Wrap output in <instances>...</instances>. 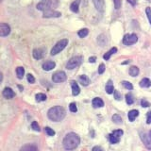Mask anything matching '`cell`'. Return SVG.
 <instances>
[{
  "label": "cell",
  "instance_id": "1",
  "mask_svg": "<svg viewBox=\"0 0 151 151\" xmlns=\"http://www.w3.org/2000/svg\"><path fill=\"white\" fill-rule=\"evenodd\" d=\"M80 136L74 132H70L65 135L62 142V146L66 150H74L80 146Z\"/></svg>",
  "mask_w": 151,
  "mask_h": 151
},
{
  "label": "cell",
  "instance_id": "2",
  "mask_svg": "<svg viewBox=\"0 0 151 151\" xmlns=\"http://www.w3.org/2000/svg\"><path fill=\"white\" fill-rule=\"evenodd\" d=\"M65 115H66L65 110L61 106L53 107V108L49 109L47 112L48 118L53 122H60L61 120H63Z\"/></svg>",
  "mask_w": 151,
  "mask_h": 151
},
{
  "label": "cell",
  "instance_id": "3",
  "mask_svg": "<svg viewBox=\"0 0 151 151\" xmlns=\"http://www.w3.org/2000/svg\"><path fill=\"white\" fill-rule=\"evenodd\" d=\"M58 0H47V1H42L37 5V10L39 11H48V10H53L58 6Z\"/></svg>",
  "mask_w": 151,
  "mask_h": 151
},
{
  "label": "cell",
  "instance_id": "4",
  "mask_svg": "<svg viewBox=\"0 0 151 151\" xmlns=\"http://www.w3.org/2000/svg\"><path fill=\"white\" fill-rule=\"evenodd\" d=\"M67 45H68V40L67 39H62V40L59 41L53 47H52V49L50 51V54L52 56L57 55V54H59L60 52H61V51L63 50L64 48L67 46Z\"/></svg>",
  "mask_w": 151,
  "mask_h": 151
},
{
  "label": "cell",
  "instance_id": "5",
  "mask_svg": "<svg viewBox=\"0 0 151 151\" xmlns=\"http://www.w3.org/2000/svg\"><path fill=\"white\" fill-rule=\"evenodd\" d=\"M82 57L81 56H76V57H73L68 61L66 64V68L69 70H72V69H75L78 67L82 62Z\"/></svg>",
  "mask_w": 151,
  "mask_h": 151
},
{
  "label": "cell",
  "instance_id": "6",
  "mask_svg": "<svg viewBox=\"0 0 151 151\" xmlns=\"http://www.w3.org/2000/svg\"><path fill=\"white\" fill-rule=\"evenodd\" d=\"M138 42V36L134 33L126 34L123 38V44L125 45H132Z\"/></svg>",
  "mask_w": 151,
  "mask_h": 151
},
{
  "label": "cell",
  "instance_id": "7",
  "mask_svg": "<svg viewBox=\"0 0 151 151\" xmlns=\"http://www.w3.org/2000/svg\"><path fill=\"white\" fill-rule=\"evenodd\" d=\"M66 78H67L66 74H65L63 71L56 72L55 74H53V76H52V80H53V82H55V83L64 82V81L66 80Z\"/></svg>",
  "mask_w": 151,
  "mask_h": 151
},
{
  "label": "cell",
  "instance_id": "8",
  "mask_svg": "<svg viewBox=\"0 0 151 151\" xmlns=\"http://www.w3.org/2000/svg\"><path fill=\"white\" fill-rule=\"evenodd\" d=\"M141 139L143 141V145L146 146V148L151 149V134L150 133H147V132H143V133H141Z\"/></svg>",
  "mask_w": 151,
  "mask_h": 151
},
{
  "label": "cell",
  "instance_id": "9",
  "mask_svg": "<svg viewBox=\"0 0 151 151\" xmlns=\"http://www.w3.org/2000/svg\"><path fill=\"white\" fill-rule=\"evenodd\" d=\"M61 13L60 11H56L53 10H48V11H45L44 12V15L42 17L44 18H57V17H61Z\"/></svg>",
  "mask_w": 151,
  "mask_h": 151
},
{
  "label": "cell",
  "instance_id": "10",
  "mask_svg": "<svg viewBox=\"0 0 151 151\" xmlns=\"http://www.w3.org/2000/svg\"><path fill=\"white\" fill-rule=\"evenodd\" d=\"M11 33V27L8 24L2 23L0 25V36L1 37H6Z\"/></svg>",
  "mask_w": 151,
  "mask_h": 151
},
{
  "label": "cell",
  "instance_id": "11",
  "mask_svg": "<svg viewBox=\"0 0 151 151\" xmlns=\"http://www.w3.org/2000/svg\"><path fill=\"white\" fill-rule=\"evenodd\" d=\"M3 96L7 99H11L15 96V93L13 92V90L10 87H6L4 90H3Z\"/></svg>",
  "mask_w": 151,
  "mask_h": 151
},
{
  "label": "cell",
  "instance_id": "12",
  "mask_svg": "<svg viewBox=\"0 0 151 151\" xmlns=\"http://www.w3.org/2000/svg\"><path fill=\"white\" fill-rule=\"evenodd\" d=\"M93 2L96 10L100 12H103L104 8H105V1L104 0H93Z\"/></svg>",
  "mask_w": 151,
  "mask_h": 151
},
{
  "label": "cell",
  "instance_id": "13",
  "mask_svg": "<svg viewBox=\"0 0 151 151\" xmlns=\"http://www.w3.org/2000/svg\"><path fill=\"white\" fill-rule=\"evenodd\" d=\"M55 66H56V63L54 62V61H47L42 64V69H44L45 71H50V70L55 68Z\"/></svg>",
  "mask_w": 151,
  "mask_h": 151
},
{
  "label": "cell",
  "instance_id": "14",
  "mask_svg": "<svg viewBox=\"0 0 151 151\" xmlns=\"http://www.w3.org/2000/svg\"><path fill=\"white\" fill-rule=\"evenodd\" d=\"M44 50L41 49V48H35L34 50H33V58L36 59V60H41V59L44 57Z\"/></svg>",
  "mask_w": 151,
  "mask_h": 151
},
{
  "label": "cell",
  "instance_id": "15",
  "mask_svg": "<svg viewBox=\"0 0 151 151\" xmlns=\"http://www.w3.org/2000/svg\"><path fill=\"white\" fill-rule=\"evenodd\" d=\"M71 87H72V94H73L74 96H77L80 93V86H78V84L76 81H71Z\"/></svg>",
  "mask_w": 151,
  "mask_h": 151
},
{
  "label": "cell",
  "instance_id": "16",
  "mask_svg": "<svg viewBox=\"0 0 151 151\" xmlns=\"http://www.w3.org/2000/svg\"><path fill=\"white\" fill-rule=\"evenodd\" d=\"M92 104H93L94 108H102V107H104V101L99 97L94 98L93 101H92Z\"/></svg>",
  "mask_w": 151,
  "mask_h": 151
},
{
  "label": "cell",
  "instance_id": "17",
  "mask_svg": "<svg viewBox=\"0 0 151 151\" xmlns=\"http://www.w3.org/2000/svg\"><path fill=\"white\" fill-rule=\"evenodd\" d=\"M97 42L100 46H105L108 42V39H107V36L105 34H100L97 37Z\"/></svg>",
  "mask_w": 151,
  "mask_h": 151
},
{
  "label": "cell",
  "instance_id": "18",
  "mask_svg": "<svg viewBox=\"0 0 151 151\" xmlns=\"http://www.w3.org/2000/svg\"><path fill=\"white\" fill-rule=\"evenodd\" d=\"M138 115H139V111L137 110H131L127 114V117L130 122H133L136 119V117H138Z\"/></svg>",
  "mask_w": 151,
  "mask_h": 151
},
{
  "label": "cell",
  "instance_id": "19",
  "mask_svg": "<svg viewBox=\"0 0 151 151\" xmlns=\"http://www.w3.org/2000/svg\"><path fill=\"white\" fill-rule=\"evenodd\" d=\"M80 82L83 85V86H88L90 84V78L86 76V75H81L80 77Z\"/></svg>",
  "mask_w": 151,
  "mask_h": 151
},
{
  "label": "cell",
  "instance_id": "20",
  "mask_svg": "<svg viewBox=\"0 0 151 151\" xmlns=\"http://www.w3.org/2000/svg\"><path fill=\"white\" fill-rule=\"evenodd\" d=\"M105 89H106V92L109 94V95H111V94L113 93L114 92L113 82H112L111 80H109V81L106 83V87H105Z\"/></svg>",
  "mask_w": 151,
  "mask_h": 151
},
{
  "label": "cell",
  "instance_id": "21",
  "mask_svg": "<svg viewBox=\"0 0 151 151\" xmlns=\"http://www.w3.org/2000/svg\"><path fill=\"white\" fill-rule=\"evenodd\" d=\"M117 52V48L116 47H112V48H111L108 52H107L105 55L103 56V59L105 60V61H109L110 60V58H111V56L112 55V54H114V53H116Z\"/></svg>",
  "mask_w": 151,
  "mask_h": 151
},
{
  "label": "cell",
  "instance_id": "22",
  "mask_svg": "<svg viewBox=\"0 0 151 151\" xmlns=\"http://www.w3.org/2000/svg\"><path fill=\"white\" fill-rule=\"evenodd\" d=\"M80 0H76L75 2H73L70 6V10L73 12H78V7H80Z\"/></svg>",
  "mask_w": 151,
  "mask_h": 151
},
{
  "label": "cell",
  "instance_id": "23",
  "mask_svg": "<svg viewBox=\"0 0 151 151\" xmlns=\"http://www.w3.org/2000/svg\"><path fill=\"white\" fill-rule=\"evenodd\" d=\"M20 151H39L38 147L34 145H27V146H23Z\"/></svg>",
  "mask_w": 151,
  "mask_h": 151
},
{
  "label": "cell",
  "instance_id": "24",
  "mask_svg": "<svg viewBox=\"0 0 151 151\" xmlns=\"http://www.w3.org/2000/svg\"><path fill=\"white\" fill-rule=\"evenodd\" d=\"M140 86L142 88H149L151 86L150 80H149V78H146V77L143 78V80L140 81Z\"/></svg>",
  "mask_w": 151,
  "mask_h": 151
},
{
  "label": "cell",
  "instance_id": "25",
  "mask_svg": "<svg viewBox=\"0 0 151 151\" xmlns=\"http://www.w3.org/2000/svg\"><path fill=\"white\" fill-rule=\"evenodd\" d=\"M139 72H140V70H139V68L137 66H131L130 68L128 73H130L131 77H137L138 75H139Z\"/></svg>",
  "mask_w": 151,
  "mask_h": 151
},
{
  "label": "cell",
  "instance_id": "26",
  "mask_svg": "<svg viewBox=\"0 0 151 151\" xmlns=\"http://www.w3.org/2000/svg\"><path fill=\"white\" fill-rule=\"evenodd\" d=\"M111 119H112V122L116 125H121L123 123L122 117L120 116L119 114H114V115H112Z\"/></svg>",
  "mask_w": 151,
  "mask_h": 151
},
{
  "label": "cell",
  "instance_id": "27",
  "mask_svg": "<svg viewBox=\"0 0 151 151\" xmlns=\"http://www.w3.org/2000/svg\"><path fill=\"white\" fill-rule=\"evenodd\" d=\"M16 75H17V77H18L19 80H22L25 75L24 67H21V66L17 67V68H16Z\"/></svg>",
  "mask_w": 151,
  "mask_h": 151
},
{
  "label": "cell",
  "instance_id": "28",
  "mask_svg": "<svg viewBox=\"0 0 151 151\" xmlns=\"http://www.w3.org/2000/svg\"><path fill=\"white\" fill-rule=\"evenodd\" d=\"M88 34H89V29L88 28L80 29V31H78V33H77V35H78L80 38H85Z\"/></svg>",
  "mask_w": 151,
  "mask_h": 151
},
{
  "label": "cell",
  "instance_id": "29",
  "mask_svg": "<svg viewBox=\"0 0 151 151\" xmlns=\"http://www.w3.org/2000/svg\"><path fill=\"white\" fill-rule=\"evenodd\" d=\"M35 98H36V101H37V102H42V101L46 100V96H45V94H37L36 96H35Z\"/></svg>",
  "mask_w": 151,
  "mask_h": 151
},
{
  "label": "cell",
  "instance_id": "30",
  "mask_svg": "<svg viewBox=\"0 0 151 151\" xmlns=\"http://www.w3.org/2000/svg\"><path fill=\"white\" fill-rule=\"evenodd\" d=\"M109 139H110V142H111V143H119V141H120V138L119 137H116V136L113 135L112 133H111V135H110Z\"/></svg>",
  "mask_w": 151,
  "mask_h": 151
},
{
  "label": "cell",
  "instance_id": "31",
  "mask_svg": "<svg viewBox=\"0 0 151 151\" xmlns=\"http://www.w3.org/2000/svg\"><path fill=\"white\" fill-rule=\"evenodd\" d=\"M126 102H127V104H128V105H132L133 102H134V98H133L132 95L127 94V96H126Z\"/></svg>",
  "mask_w": 151,
  "mask_h": 151
},
{
  "label": "cell",
  "instance_id": "32",
  "mask_svg": "<svg viewBox=\"0 0 151 151\" xmlns=\"http://www.w3.org/2000/svg\"><path fill=\"white\" fill-rule=\"evenodd\" d=\"M45 133L47 134L48 136H54L55 135V131H54L51 127H45Z\"/></svg>",
  "mask_w": 151,
  "mask_h": 151
},
{
  "label": "cell",
  "instance_id": "33",
  "mask_svg": "<svg viewBox=\"0 0 151 151\" xmlns=\"http://www.w3.org/2000/svg\"><path fill=\"white\" fill-rule=\"evenodd\" d=\"M122 84L126 89H127V90H132L133 89V85L131 84L130 81H123Z\"/></svg>",
  "mask_w": 151,
  "mask_h": 151
},
{
  "label": "cell",
  "instance_id": "34",
  "mask_svg": "<svg viewBox=\"0 0 151 151\" xmlns=\"http://www.w3.org/2000/svg\"><path fill=\"white\" fill-rule=\"evenodd\" d=\"M69 110L71 112H77V105L76 103H71L69 105Z\"/></svg>",
  "mask_w": 151,
  "mask_h": 151
},
{
  "label": "cell",
  "instance_id": "35",
  "mask_svg": "<svg viewBox=\"0 0 151 151\" xmlns=\"http://www.w3.org/2000/svg\"><path fill=\"white\" fill-rule=\"evenodd\" d=\"M31 127H32V130H35V131H40V127H39V125H38V123L37 122H32V124H31Z\"/></svg>",
  "mask_w": 151,
  "mask_h": 151
},
{
  "label": "cell",
  "instance_id": "36",
  "mask_svg": "<svg viewBox=\"0 0 151 151\" xmlns=\"http://www.w3.org/2000/svg\"><path fill=\"white\" fill-rule=\"evenodd\" d=\"M146 16H147V19H148L149 21V24L151 25V8L147 7L146 9Z\"/></svg>",
  "mask_w": 151,
  "mask_h": 151
},
{
  "label": "cell",
  "instance_id": "37",
  "mask_svg": "<svg viewBox=\"0 0 151 151\" xmlns=\"http://www.w3.org/2000/svg\"><path fill=\"white\" fill-rule=\"evenodd\" d=\"M141 106L142 107H143V108H147V107H149L150 106V103H149L148 101L146 100V99H142L141 100Z\"/></svg>",
  "mask_w": 151,
  "mask_h": 151
},
{
  "label": "cell",
  "instance_id": "38",
  "mask_svg": "<svg viewBox=\"0 0 151 151\" xmlns=\"http://www.w3.org/2000/svg\"><path fill=\"white\" fill-rule=\"evenodd\" d=\"M113 95H114V98L116 99V100H121V98H122V96H121V94L118 92V91H116V90H114V92H113Z\"/></svg>",
  "mask_w": 151,
  "mask_h": 151
},
{
  "label": "cell",
  "instance_id": "39",
  "mask_svg": "<svg viewBox=\"0 0 151 151\" xmlns=\"http://www.w3.org/2000/svg\"><path fill=\"white\" fill-rule=\"evenodd\" d=\"M123 130H114L113 132H112V134H113V135H115L116 136V137H121V136L123 135Z\"/></svg>",
  "mask_w": 151,
  "mask_h": 151
},
{
  "label": "cell",
  "instance_id": "40",
  "mask_svg": "<svg viewBox=\"0 0 151 151\" xmlns=\"http://www.w3.org/2000/svg\"><path fill=\"white\" fill-rule=\"evenodd\" d=\"M114 8L116 10H119L121 8V0H113Z\"/></svg>",
  "mask_w": 151,
  "mask_h": 151
},
{
  "label": "cell",
  "instance_id": "41",
  "mask_svg": "<svg viewBox=\"0 0 151 151\" xmlns=\"http://www.w3.org/2000/svg\"><path fill=\"white\" fill-rule=\"evenodd\" d=\"M27 81H28L29 83H31V84L35 82V78H34V77H33L31 74H27Z\"/></svg>",
  "mask_w": 151,
  "mask_h": 151
},
{
  "label": "cell",
  "instance_id": "42",
  "mask_svg": "<svg viewBox=\"0 0 151 151\" xmlns=\"http://www.w3.org/2000/svg\"><path fill=\"white\" fill-rule=\"evenodd\" d=\"M105 65H104L103 63H101L100 65H99V67H98V74H103L104 72H105Z\"/></svg>",
  "mask_w": 151,
  "mask_h": 151
},
{
  "label": "cell",
  "instance_id": "43",
  "mask_svg": "<svg viewBox=\"0 0 151 151\" xmlns=\"http://www.w3.org/2000/svg\"><path fill=\"white\" fill-rule=\"evenodd\" d=\"M146 124H151V111H148L146 115Z\"/></svg>",
  "mask_w": 151,
  "mask_h": 151
},
{
  "label": "cell",
  "instance_id": "44",
  "mask_svg": "<svg viewBox=\"0 0 151 151\" xmlns=\"http://www.w3.org/2000/svg\"><path fill=\"white\" fill-rule=\"evenodd\" d=\"M93 151H104L101 146H95L93 148Z\"/></svg>",
  "mask_w": 151,
  "mask_h": 151
},
{
  "label": "cell",
  "instance_id": "45",
  "mask_svg": "<svg viewBox=\"0 0 151 151\" xmlns=\"http://www.w3.org/2000/svg\"><path fill=\"white\" fill-rule=\"evenodd\" d=\"M96 61V57H90L89 58V62H92V63H95Z\"/></svg>",
  "mask_w": 151,
  "mask_h": 151
},
{
  "label": "cell",
  "instance_id": "46",
  "mask_svg": "<svg viewBox=\"0 0 151 151\" xmlns=\"http://www.w3.org/2000/svg\"><path fill=\"white\" fill-rule=\"evenodd\" d=\"M127 2H130L132 6H134L136 4V1H134V0H127Z\"/></svg>",
  "mask_w": 151,
  "mask_h": 151
},
{
  "label": "cell",
  "instance_id": "47",
  "mask_svg": "<svg viewBox=\"0 0 151 151\" xmlns=\"http://www.w3.org/2000/svg\"><path fill=\"white\" fill-rule=\"evenodd\" d=\"M149 133H150V134H151V130H150V131H149Z\"/></svg>",
  "mask_w": 151,
  "mask_h": 151
}]
</instances>
